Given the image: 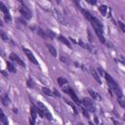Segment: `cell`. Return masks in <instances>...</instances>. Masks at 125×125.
<instances>
[{
    "instance_id": "obj_1",
    "label": "cell",
    "mask_w": 125,
    "mask_h": 125,
    "mask_svg": "<svg viewBox=\"0 0 125 125\" xmlns=\"http://www.w3.org/2000/svg\"><path fill=\"white\" fill-rule=\"evenodd\" d=\"M104 75L105 80L107 81V83H108V85H109V90H110V91H114V93L117 95V97H118L119 99H121V98H122V92H121V90L119 89L117 83L114 81V79H113L108 73H105V72H104Z\"/></svg>"
},
{
    "instance_id": "obj_2",
    "label": "cell",
    "mask_w": 125,
    "mask_h": 125,
    "mask_svg": "<svg viewBox=\"0 0 125 125\" xmlns=\"http://www.w3.org/2000/svg\"><path fill=\"white\" fill-rule=\"evenodd\" d=\"M63 92L64 93H66L68 96H70L71 97V99L74 101V103L75 104H80V101H79V99H78V97L76 96V94L74 93V91L70 88V87H66V88H63Z\"/></svg>"
},
{
    "instance_id": "obj_3",
    "label": "cell",
    "mask_w": 125,
    "mask_h": 125,
    "mask_svg": "<svg viewBox=\"0 0 125 125\" xmlns=\"http://www.w3.org/2000/svg\"><path fill=\"white\" fill-rule=\"evenodd\" d=\"M83 104L85 105L86 109H88V110H89V111H91V112H94V111L96 110V109H95L94 103H93L90 99H88V98L83 99Z\"/></svg>"
},
{
    "instance_id": "obj_4",
    "label": "cell",
    "mask_w": 125,
    "mask_h": 125,
    "mask_svg": "<svg viewBox=\"0 0 125 125\" xmlns=\"http://www.w3.org/2000/svg\"><path fill=\"white\" fill-rule=\"evenodd\" d=\"M22 51H23V53L26 55V57L29 59V61H31V62H33L34 64H38L37 60L35 59V57H34L33 53H32L30 50H28V49H26V48H22Z\"/></svg>"
},
{
    "instance_id": "obj_5",
    "label": "cell",
    "mask_w": 125,
    "mask_h": 125,
    "mask_svg": "<svg viewBox=\"0 0 125 125\" xmlns=\"http://www.w3.org/2000/svg\"><path fill=\"white\" fill-rule=\"evenodd\" d=\"M20 12H21V14L22 15V17H23L24 19H26V20H29V19H31V17H32L31 12H30L26 7H24V6H22V7L20 8Z\"/></svg>"
},
{
    "instance_id": "obj_6",
    "label": "cell",
    "mask_w": 125,
    "mask_h": 125,
    "mask_svg": "<svg viewBox=\"0 0 125 125\" xmlns=\"http://www.w3.org/2000/svg\"><path fill=\"white\" fill-rule=\"evenodd\" d=\"M30 114H31V118H30V124H34L35 123V119L37 117V107L32 104L30 106Z\"/></svg>"
},
{
    "instance_id": "obj_7",
    "label": "cell",
    "mask_w": 125,
    "mask_h": 125,
    "mask_svg": "<svg viewBox=\"0 0 125 125\" xmlns=\"http://www.w3.org/2000/svg\"><path fill=\"white\" fill-rule=\"evenodd\" d=\"M10 59L12 60V61H14V62H18L20 65H21V66H25V64H24V62L21 61V59L17 55V54H15V53H11V55H10Z\"/></svg>"
},
{
    "instance_id": "obj_8",
    "label": "cell",
    "mask_w": 125,
    "mask_h": 125,
    "mask_svg": "<svg viewBox=\"0 0 125 125\" xmlns=\"http://www.w3.org/2000/svg\"><path fill=\"white\" fill-rule=\"evenodd\" d=\"M37 104H38V107H40V108L44 111V113H45V118H48L49 120H52V115H51V113L49 112V110L46 108V106H45L44 104H42L41 103H38Z\"/></svg>"
},
{
    "instance_id": "obj_9",
    "label": "cell",
    "mask_w": 125,
    "mask_h": 125,
    "mask_svg": "<svg viewBox=\"0 0 125 125\" xmlns=\"http://www.w3.org/2000/svg\"><path fill=\"white\" fill-rule=\"evenodd\" d=\"M31 29L34 30L39 36H41V37H43V38H46V37H47V36H46V32H45V30H43L41 27H38V26H32Z\"/></svg>"
},
{
    "instance_id": "obj_10",
    "label": "cell",
    "mask_w": 125,
    "mask_h": 125,
    "mask_svg": "<svg viewBox=\"0 0 125 125\" xmlns=\"http://www.w3.org/2000/svg\"><path fill=\"white\" fill-rule=\"evenodd\" d=\"M1 101H2V104L4 105H9V104H10V99H9L7 94H3L1 96Z\"/></svg>"
},
{
    "instance_id": "obj_11",
    "label": "cell",
    "mask_w": 125,
    "mask_h": 125,
    "mask_svg": "<svg viewBox=\"0 0 125 125\" xmlns=\"http://www.w3.org/2000/svg\"><path fill=\"white\" fill-rule=\"evenodd\" d=\"M47 48H48V50L52 56H54V57L57 56V50L55 49V47H53L51 44H47Z\"/></svg>"
},
{
    "instance_id": "obj_12",
    "label": "cell",
    "mask_w": 125,
    "mask_h": 125,
    "mask_svg": "<svg viewBox=\"0 0 125 125\" xmlns=\"http://www.w3.org/2000/svg\"><path fill=\"white\" fill-rule=\"evenodd\" d=\"M91 73H92L93 77L95 78V80H96L98 83H102V81H101V79H100V75L98 74L97 70H95V69H91Z\"/></svg>"
},
{
    "instance_id": "obj_13",
    "label": "cell",
    "mask_w": 125,
    "mask_h": 125,
    "mask_svg": "<svg viewBox=\"0 0 125 125\" xmlns=\"http://www.w3.org/2000/svg\"><path fill=\"white\" fill-rule=\"evenodd\" d=\"M59 40H60L61 42H62L63 44H65L67 47H69V48L71 47V45H70V42H69V41H68V40H67L65 37H63V36H60V37H59Z\"/></svg>"
},
{
    "instance_id": "obj_14",
    "label": "cell",
    "mask_w": 125,
    "mask_h": 125,
    "mask_svg": "<svg viewBox=\"0 0 125 125\" xmlns=\"http://www.w3.org/2000/svg\"><path fill=\"white\" fill-rule=\"evenodd\" d=\"M99 11L102 13V15L105 16L106 15V11H107V7L105 5H102V6L99 7Z\"/></svg>"
},
{
    "instance_id": "obj_15",
    "label": "cell",
    "mask_w": 125,
    "mask_h": 125,
    "mask_svg": "<svg viewBox=\"0 0 125 125\" xmlns=\"http://www.w3.org/2000/svg\"><path fill=\"white\" fill-rule=\"evenodd\" d=\"M0 122H2V123H4V124H8V119L6 118V116L4 115V113L2 112V111H0Z\"/></svg>"
},
{
    "instance_id": "obj_16",
    "label": "cell",
    "mask_w": 125,
    "mask_h": 125,
    "mask_svg": "<svg viewBox=\"0 0 125 125\" xmlns=\"http://www.w3.org/2000/svg\"><path fill=\"white\" fill-rule=\"evenodd\" d=\"M0 10H1V11L4 13V15H7V14H9L8 8H7V7H6V6H5V5H4V4H3L1 1H0Z\"/></svg>"
},
{
    "instance_id": "obj_17",
    "label": "cell",
    "mask_w": 125,
    "mask_h": 125,
    "mask_svg": "<svg viewBox=\"0 0 125 125\" xmlns=\"http://www.w3.org/2000/svg\"><path fill=\"white\" fill-rule=\"evenodd\" d=\"M66 82H67L66 79L63 78V77H59V78H58V83H59V85L62 86V87L64 84H66Z\"/></svg>"
},
{
    "instance_id": "obj_18",
    "label": "cell",
    "mask_w": 125,
    "mask_h": 125,
    "mask_svg": "<svg viewBox=\"0 0 125 125\" xmlns=\"http://www.w3.org/2000/svg\"><path fill=\"white\" fill-rule=\"evenodd\" d=\"M42 91H43V93H44L45 95H47V96H53V92H52L50 89L46 88V87H44V88L42 89Z\"/></svg>"
},
{
    "instance_id": "obj_19",
    "label": "cell",
    "mask_w": 125,
    "mask_h": 125,
    "mask_svg": "<svg viewBox=\"0 0 125 125\" xmlns=\"http://www.w3.org/2000/svg\"><path fill=\"white\" fill-rule=\"evenodd\" d=\"M0 37H1L4 41H9V37H8V35H7L4 31H2V30H0Z\"/></svg>"
},
{
    "instance_id": "obj_20",
    "label": "cell",
    "mask_w": 125,
    "mask_h": 125,
    "mask_svg": "<svg viewBox=\"0 0 125 125\" xmlns=\"http://www.w3.org/2000/svg\"><path fill=\"white\" fill-rule=\"evenodd\" d=\"M88 92H89V94H90V95H91V96H92L94 99H99V98H100V97H99V95H98L96 92H94L93 90L89 89V90H88Z\"/></svg>"
},
{
    "instance_id": "obj_21",
    "label": "cell",
    "mask_w": 125,
    "mask_h": 125,
    "mask_svg": "<svg viewBox=\"0 0 125 125\" xmlns=\"http://www.w3.org/2000/svg\"><path fill=\"white\" fill-rule=\"evenodd\" d=\"M7 67H8V70H10L11 72H15V71H16L14 65H13L11 62H7Z\"/></svg>"
},
{
    "instance_id": "obj_22",
    "label": "cell",
    "mask_w": 125,
    "mask_h": 125,
    "mask_svg": "<svg viewBox=\"0 0 125 125\" xmlns=\"http://www.w3.org/2000/svg\"><path fill=\"white\" fill-rule=\"evenodd\" d=\"M45 32H46V36L47 37H54V33L51 31V30H49V29H47V30H45Z\"/></svg>"
},
{
    "instance_id": "obj_23",
    "label": "cell",
    "mask_w": 125,
    "mask_h": 125,
    "mask_svg": "<svg viewBox=\"0 0 125 125\" xmlns=\"http://www.w3.org/2000/svg\"><path fill=\"white\" fill-rule=\"evenodd\" d=\"M118 24H119V26H120L121 30H122L123 32H125V26H124V23H123L122 21H118Z\"/></svg>"
},
{
    "instance_id": "obj_24",
    "label": "cell",
    "mask_w": 125,
    "mask_h": 125,
    "mask_svg": "<svg viewBox=\"0 0 125 125\" xmlns=\"http://www.w3.org/2000/svg\"><path fill=\"white\" fill-rule=\"evenodd\" d=\"M81 110H82V112H83V114H84V116H86V117H89V113H88V111L85 109V108H83V107H81Z\"/></svg>"
},
{
    "instance_id": "obj_25",
    "label": "cell",
    "mask_w": 125,
    "mask_h": 125,
    "mask_svg": "<svg viewBox=\"0 0 125 125\" xmlns=\"http://www.w3.org/2000/svg\"><path fill=\"white\" fill-rule=\"evenodd\" d=\"M66 102H67V101H66ZM67 104H70V105H71V107H72V108H73V111H74V113H77V110H76V107H75V106H74V104H71V103H70V102H67Z\"/></svg>"
},
{
    "instance_id": "obj_26",
    "label": "cell",
    "mask_w": 125,
    "mask_h": 125,
    "mask_svg": "<svg viewBox=\"0 0 125 125\" xmlns=\"http://www.w3.org/2000/svg\"><path fill=\"white\" fill-rule=\"evenodd\" d=\"M88 36H89V41L90 42H93V37H92V34H91V31L88 30Z\"/></svg>"
},
{
    "instance_id": "obj_27",
    "label": "cell",
    "mask_w": 125,
    "mask_h": 125,
    "mask_svg": "<svg viewBox=\"0 0 125 125\" xmlns=\"http://www.w3.org/2000/svg\"><path fill=\"white\" fill-rule=\"evenodd\" d=\"M33 85H34L33 82H32L30 79H28V80H27V86H28V87H33Z\"/></svg>"
},
{
    "instance_id": "obj_28",
    "label": "cell",
    "mask_w": 125,
    "mask_h": 125,
    "mask_svg": "<svg viewBox=\"0 0 125 125\" xmlns=\"http://www.w3.org/2000/svg\"><path fill=\"white\" fill-rule=\"evenodd\" d=\"M86 1H87L89 4H91V5H95V4H96V2H97L96 0H86Z\"/></svg>"
},
{
    "instance_id": "obj_29",
    "label": "cell",
    "mask_w": 125,
    "mask_h": 125,
    "mask_svg": "<svg viewBox=\"0 0 125 125\" xmlns=\"http://www.w3.org/2000/svg\"><path fill=\"white\" fill-rule=\"evenodd\" d=\"M98 70H99V73H100L101 75H103V74H104V69H102V68H99Z\"/></svg>"
},
{
    "instance_id": "obj_30",
    "label": "cell",
    "mask_w": 125,
    "mask_h": 125,
    "mask_svg": "<svg viewBox=\"0 0 125 125\" xmlns=\"http://www.w3.org/2000/svg\"><path fill=\"white\" fill-rule=\"evenodd\" d=\"M54 94H55V95H56V96H58V97H60V96H61V95H60V94H59V92H58V91H57V90H54Z\"/></svg>"
},
{
    "instance_id": "obj_31",
    "label": "cell",
    "mask_w": 125,
    "mask_h": 125,
    "mask_svg": "<svg viewBox=\"0 0 125 125\" xmlns=\"http://www.w3.org/2000/svg\"><path fill=\"white\" fill-rule=\"evenodd\" d=\"M2 25H3V23H2V21H0V26H2Z\"/></svg>"
},
{
    "instance_id": "obj_32",
    "label": "cell",
    "mask_w": 125,
    "mask_h": 125,
    "mask_svg": "<svg viewBox=\"0 0 125 125\" xmlns=\"http://www.w3.org/2000/svg\"><path fill=\"white\" fill-rule=\"evenodd\" d=\"M0 54H1V55H3V52H2V50H1V49H0Z\"/></svg>"
},
{
    "instance_id": "obj_33",
    "label": "cell",
    "mask_w": 125,
    "mask_h": 125,
    "mask_svg": "<svg viewBox=\"0 0 125 125\" xmlns=\"http://www.w3.org/2000/svg\"><path fill=\"white\" fill-rule=\"evenodd\" d=\"M19 1H20V2H21V3H22V0H19Z\"/></svg>"
},
{
    "instance_id": "obj_34",
    "label": "cell",
    "mask_w": 125,
    "mask_h": 125,
    "mask_svg": "<svg viewBox=\"0 0 125 125\" xmlns=\"http://www.w3.org/2000/svg\"><path fill=\"white\" fill-rule=\"evenodd\" d=\"M49 1H52V0H49Z\"/></svg>"
}]
</instances>
